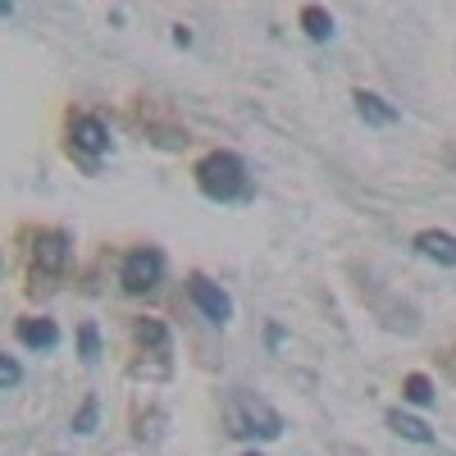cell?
Listing matches in <instances>:
<instances>
[{"mask_svg": "<svg viewBox=\"0 0 456 456\" xmlns=\"http://www.w3.org/2000/svg\"><path fill=\"white\" fill-rule=\"evenodd\" d=\"M69 146L78 151V156L96 160V156H105V151H110V128L96 119V114H78V119L69 124Z\"/></svg>", "mask_w": 456, "mask_h": 456, "instance_id": "8992f818", "label": "cell"}, {"mask_svg": "<svg viewBox=\"0 0 456 456\" xmlns=\"http://www.w3.org/2000/svg\"><path fill=\"white\" fill-rule=\"evenodd\" d=\"M415 251L425 260H438L447 270H456V233H443V228H425L420 238H415Z\"/></svg>", "mask_w": 456, "mask_h": 456, "instance_id": "52a82bcc", "label": "cell"}, {"mask_svg": "<svg viewBox=\"0 0 456 456\" xmlns=\"http://www.w3.org/2000/svg\"><path fill=\"white\" fill-rule=\"evenodd\" d=\"M14 333H19L23 347H32V352H55L60 347V329L51 320H19Z\"/></svg>", "mask_w": 456, "mask_h": 456, "instance_id": "ba28073f", "label": "cell"}, {"mask_svg": "<svg viewBox=\"0 0 456 456\" xmlns=\"http://www.w3.org/2000/svg\"><path fill=\"white\" fill-rule=\"evenodd\" d=\"M133 338L142 342V347H151L156 356H169V329L160 320H137L133 324Z\"/></svg>", "mask_w": 456, "mask_h": 456, "instance_id": "8fae6325", "label": "cell"}, {"mask_svg": "<svg viewBox=\"0 0 456 456\" xmlns=\"http://www.w3.org/2000/svg\"><path fill=\"white\" fill-rule=\"evenodd\" d=\"M19 379H23L19 361H14V356H0V384H5V388H19Z\"/></svg>", "mask_w": 456, "mask_h": 456, "instance_id": "2e32d148", "label": "cell"}, {"mask_svg": "<svg viewBox=\"0 0 456 456\" xmlns=\"http://www.w3.org/2000/svg\"><path fill=\"white\" fill-rule=\"evenodd\" d=\"M356 114L365 124H374V128L397 124V105H388L384 96H374V92H356Z\"/></svg>", "mask_w": 456, "mask_h": 456, "instance_id": "9c48e42d", "label": "cell"}, {"mask_svg": "<svg viewBox=\"0 0 456 456\" xmlns=\"http://www.w3.org/2000/svg\"><path fill=\"white\" fill-rule=\"evenodd\" d=\"M174 42H178V46H192V32H187V28L178 23V28H174Z\"/></svg>", "mask_w": 456, "mask_h": 456, "instance_id": "e0dca14e", "label": "cell"}, {"mask_svg": "<svg viewBox=\"0 0 456 456\" xmlns=\"http://www.w3.org/2000/svg\"><path fill=\"white\" fill-rule=\"evenodd\" d=\"M402 397H406V402H415V406H434V384H429L425 374H406Z\"/></svg>", "mask_w": 456, "mask_h": 456, "instance_id": "4fadbf2b", "label": "cell"}, {"mask_svg": "<svg viewBox=\"0 0 456 456\" xmlns=\"http://www.w3.org/2000/svg\"><path fill=\"white\" fill-rule=\"evenodd\" d=\"M96 420H101V402H96V397H87V402L78 406V415H73V434H92V429H96Z\"/></svg>", "mask_w": 456, "mask_h": 456, "instance_id": "5bb4252c", "label": "cell"}, {"mask_svg": "<svg viewBox=\"0 0 456 456\" xmlns=\"http://www.w3.org/2000/svg\"><path fill=\"white\" fill-rule=\"evenodd\" d=\"M78 347H83V361H87V365L101 356V333H96V324H83V329H78Z\"/></svg>", "mask_w": 456, "mask_h": 456, "instance_id": "9a60e30c", "label": "cell"}, {"mask_svg": "<svg viewBox=\"0 0 456 456\" xmlns=\"http://www.w3.org/2000/svg\"><path fill=\"white\" fill-rule=\"evenodd\" d=\"M197 187H201V197L228 206V201H242L251 192V178H247V165L233 156V151H210V156L197 165Z\"/></svg>", "mask_w": 456, "mask_h": 456, "instance_id": "7a4b0ae2", "label": "cell"}, {"mask_svg": "<svg viewBox=\"0 0 456 456\" xmlns=\"http://www.w3.org/2000/svg\"><path fill=\"white\" fill-rule=\"evenodd\" d=\"M160 279H165V256H160L156 247H137V251L124 256L119 283H124L128 292H137V297H142V292H156Z\"/></svg>", "mask_w": 456, "mask_h": 456, "instance_id": "3957f363", "label": "cell"}, {"mask_svg": "<svg viewBox=\"0 0 456 456\" xmlns=\"http://www.w3.org/2000/svg\"><path fill=\"white\" fill-rule=\"evenodd\" d=\"M224 425H228V434H233V438H265V443H274L283 434V415L265 397L238 388L233 397L224 402Z\"/></svg>", "mask_w": 456, "mask_h": 456, "instance_id": "6da1fadb", "label": "cell"}, {"mask_svg": "<svg viewBox=\"0 0 456 456\" xmlns=\"http://www.w3.org/2000/svg\"><path fill=\"white\" fill-rule=\"evenodd\" d=\"M247 456H260V452H247Z\"/></svg>", "mask_w": 456, "mask_h": 456, "instance_id": "ac0fdd59", "label": "cell"}, {"mask_svg": "<svg viewBox=\"0 0 456 456\" xmlns=\"http://www.w3.org/2000/svg\"><path fill=\"white\" fill-rule=\"evenodd\" d=\"M388 429H393L397 438H406V443H420V447H434V429H429V425H420V420H415V415L388 411Z\"/></svg>", "mask_w": 456, "mask_h": 456, "instance_id": "30bf717a", "label": "cell"}, {"mask_svg": "<svg viewBox=\"0 0 456 456\" xmlns=\"http://www.w3.org/2000/svg\"><path fill=\"white\" fill-rule=\"evenodd\" d=\"M187 297H192V306H197L210 324H228V320H233V297H228L219 283H210L206 274L187 279Z\"/></svg>", "mask_w": 456, "mask_h": 456, "instance_id": "277c9868", "label": "cell"}, {"mask_svg": "<svg viewBox=\"0 0 456 456\" xmlns=\"http://www.w3.org/2000/svg\"><path fill=\"white\" fill-rule=\"evenodd\" d=\"M301 28H306L311 42H329V37H333V14L320 10V5H306V10H301Z\"/></svg>", "mask_w": 456, "mask_h": 456, "instance_id": "7c38bea8", "label": "cell"}, {"mask_svg": "<svg viewBox=\"0 0 456 456\" xmlns=\"http://www.w3.org/2000/svg\"><path fill=\"white\" fill-rule=\"evenodd\" d=\"M69 233H60V228H42V233L32 238V265L42 274H64L69 265Z\"/></svg>", "mask_w": 456, "mask_h": 456, "instance_id": "5b68a950", "label": "cell"}]
</instances>
